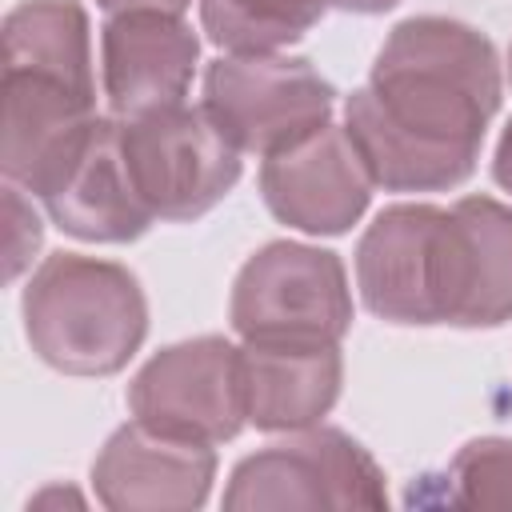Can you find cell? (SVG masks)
I'll list each match as a JSON object with an SVG mask.
<instances>
[{
    "instance_id": "obj_1",
    "label": "cell",
    "mask_w": 512,
    "mask_h": 512,
    "mask_svg": "<svg viewBox=\"0 0 512 512\" xmlns=\"http://www.w3.org/2000/svg\"><path fill=\"white\" fill-rule=\"evenodd\" d=\"M500 92V56L484 32L408 16L380 44L368 84L348 96L344 132L376 188L448 192L476 172Z\"/></svg>"
},
{
    "instance_id": "obj_2",
    "label": "cell",
    "mask_w": 512,
    "mask_h": 512,
    "mask_svg": "<svg viewBox=\"0 0 512 512\" xmlns=\"http://www.w3.org/2000/svg\"><path fill=\"white\" fill-rule=\"evenodd\" d=\"M356 284L388 324L496 328L512 320V208L492 196L392 204L356 244Z\"/></svg>"
},
{
    "instance_id": "obj_3",
    "label": "cell",
    "mask_w": 512,
    "mask_h": 512,
    "mask_svg": "<svg viewBox=\"0 0 512 512\" xmlns=\"http://www.w3.org/2000/svg\"><path fill=\"white\" fill-rule=\"evenodd\" d=\"M20 308L32 352L68 376H112L148 336L140 280L124 264L80 252L44 256Z\"/></svg>"
},
{
    "instance_id": "obj_4",
    "label": "cell",
    "mask_w": 512,
    "mask_h": 512,
    "mask_svg": "<svg viewBox=\"0 0 512 512\" xmlns=\"http://www.w3.org/2000/svg\"><path fill=\"white\" fill-rule=\"evenodd\" d=\"M228 320L240 340L340 344L352 328V288L336 252L272 240L236 272Z\"/></svg>"
},
{
    "instance_id": "obj_5",
    "label": "cell",
    "mask_w": 512,
    "mask_h": 512,
    "mask_svg": "<svg viewBox=\"0 0 512 512\" xmlns=\"http://www.w3.org/2000/svg\"><path fill=\"white\" fill-rule=\"evenodd\" d=\"M388 484L372 452L340 428H296L244 456L224 488V508L284 512V508H384Z\"/></svg>"
},
{
    "instance_id": "obj_6",
    "label": "cell",
    "mask_w": 512,
    "mask_h": 512,
    "mask_svg": "<svg viewBox=\"0 0 512 512\" xmlns=\"http://www.w3.org/2000/svg\"><path fill=\"white\" fill-rule=\"evenodd\" d=\"M204 108L240 152L272 156L332 124L336 88L308 60L228 52L204 68Z\"/></svg>"
},
{
    "instance_id": "obj_7",
    "label": "cell",
    "mask_w": 512,
    "mask_h": 512,
    "mask_svg": "<svg viewBox=\"0 0 512 512\" xmlns=\"http://www.w3.org/2000/svg\"><path fill=\"white\" fill-rule=\"evenodd\" d=\"M124 160L156 220H196L240 180V148L208 108L168 104L124 120Z\"/></svg>"
},
{
    "instance_id": "obj_8",
    "label": "cell",
    "mask_w": 512,
    "mask_h": 512,
    "mask_svg": "<svg viewBox=\"0 0 512 512\" xmlns=\"http://www.w3.org/2000/svg\"><path fill=\"white\" fill-rule=\"evenodd\" d=\"M128 408L140 424L164 436L200 444L232 440L248 424L240 348L224 336H196L160 348L132 376Z\"/></svg>"
},
{
    "instance_id": "obj_9",
    "label": "cell",
    "mask_w": 512,
    "mask_h": 512,
    "mask_svg": "<svg viewBox=\"0 0 512 512\" xmlns=\"http://www.w3.org/2000/svg\"><path fill=\"white\" fill-rule=\"evenodd\" d=\"M36 196L52 224L76 240L124 244L144 236L156 220L132 184L120 116H92Z\"/></svg>"
},
{
    "instance_id": "obj_10",
    "label": "cell",
    "mask_w": 512,
    "mask_h": 512,
    "mask_svg": "<svg viewBox=\"0 0 512 512\" xmlns=\"http://www.w3.org/2000/svg\"><path fill=\"white\" fill-rule=\"evenodd\" d=\"M260 196L280 224L312 236H340L364 216L372 176L352 136L324 124L312 136L264 156Z\"/></svg>"
},
{
    "instance_id": "obj_11",
    "label": "cell",
    "mask_w": 512,
    "mask_h": 512,
    "mask_svg": "<svg viewBox=\"0 0 512 512\" xmlns=\"http://www.w3.org/2000/svg\"><path fill=\"white\" fill-rule=\"evenodd\" d=\"M212 480V444L164 436L140 420L116 428L92 460L96 500L112 512H192L208 500Z\"/></svg>"
},
{
    "instance_id": "obj_12",
    "label": "cell",
    "mask_w": 512,
    "mask_h": 512,
    "mask_svg": "<svg viewBox=\"0 0 512 512\" xmlns=\"http://www.w3.org/2000/svg\"><path fill=\"white\" fill-rule=\"evenodd\" d=\"M200 60V36L172 12H116L100 28V80L112 116H144L184 104Z\"/></svg>"
},
{
    "instance_id": "obj_13",
    "label": "cell",
    "mask_w": 512,
    "mask_h": 512,
    "mask_svg": "<svg viewBox=\"0 0 512 512\" xmlns=\"http://www.w3.org/2000/svg\"><path fill=\"white\" fill-rule=\"evenodd\" d=\"M244 404L260 432H296L320 424L344 380L340 344L244 340Z\"/></svg>"
},
{
    "instance_id": "obj_14",
    "label": "cell",
    "mask_w": 512,
    "mask_h": 512,
    "mask_svg": "<svg viewBox=\"0 0 512 512\" xmlns=\"http://www.w3.org/2000/svg\"><path fill=\"white\" fill-rule=\"evenodd\" d=\"M4 64L60 72L96 88L88 12L76 0H24L4 16Z\"/></svg>"
},
{
    "instance_id": "obj_15",
    "label": "cell",
    "mask_w": 512,
    "mask_h": 512,
    "mask_svg": "<svg viewBox=\"0 0 512 512\" xmlns=\"http://www.w3.org/2000/svg\"><path fill=\"white\" fill-rule=\"evenodd\" d=\"M340 0H200V24L216 48L276 52L296 44Z\"/></svg>"
},
{
    "instance_id": "obj_16",
    "label": "cell",
    "mask_w": 512,
    "mask_h": 512,
    "mask_svg": "<svg viewBox=\"0 0 512 512\" xmlns=\"http://www.w3.org/2000/svg\"><path fill=\"white\" fill-rule=\"evenodd\" d=\"M448 500L468 508H512V440H468L448 468Z\"/></svg>"
},
{
    "instance_id": "obj_17",
    "label": "cell",
    "mask_w": 512,
    "mask_h": 512,
    "mask_svg": "<svg viewBox=\"0 0 512 512\" xmlns=\"http://www.w3.org/2000/svg\"><path fill=\"white\" fill-rule=\"evenodd\" d=\"M4 220H8V236H4V276L16 280L28 264H32V252L40 248V216L32 212V204L20 196V184H8L4 188Z\"/></svg>"
},
{
    "instance_id": "obj_18",
    "label": "cell",
    "mask_w": 512,
    "mask_h": 512,
    "mask_svg": "<svg viewBox=\"0 0 512 512\" xmlns=\"http://www.w3.org/2000/svg\"><path fill=\"white\" fill-rule=\"evenodd\" d=\"M192 0H96V8H104L108 16H116V12H140V8H148V12H172V16H184V8H188Z\"/></svg>"
},
{
    "instance_id": "obj_19",
    "label": "cell",
    "mask_w": 512,
    "mask_h": 512,
    "mask_svg": "<svg viewBox=\"0 0 512 512\" xmlns=\"http://www.w3.org/2000/svg\"><path fill=\"white\" fill-rule=\"evenodd\" d=\"M492 176L504 192H512V120L504 124V136L496 144V160H492Z\"/></svg>"
},
{
    "instance_id": "obj_20",
    "label": "cell",
    "mask_w": 512,
    "mask_h": 512,
    "mask_svg": "<svg viewBox=\"0 0 512 512\" xmlns=\"http://www.w3.org/2000/svg\"><path fill=\"white\" fill-rule=\"evenodd\" d=\"M392 4H400V0H340V8H348V12H360V16H376V12H388Z\"/></svg>"
},
{
    "instance_id": "obj_21",
    "label": "cell",
    "mask_w": 512,
    "mask_h": 512,
    "mask_svg": "<svg viewBox=\"0 0 512 512\" xmlns=\"http://www.w3.org/2000/svg\"><path fill=\"white\" fill-rule=\"evenodd\" d=\"M508 80H512V48H508Z\"/></svg>"
}]
</instances>
